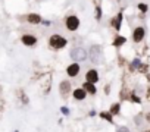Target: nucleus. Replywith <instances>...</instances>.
<instances>
[{"mask_svg": "<svg viewBox=\"0 0 150 132\" xmlns=\"http://www.w3.org/2000/svg\"><path fill=\"white\" fill-rule=\"evenodd\" d=\"M49 44L52 48H63L66 44H68V40L59 34H53L50 38H49Z\"/></svg>", "mask_w": 150, "mask_h": 132, "instance_id": "1", "label": "nucleus"}, {"mask_svg": "<svg viewBox=\"0 0 150 132\" xmlns=\"http://www.w3.org/2000/svg\"><path fill=\"white\" fill-rule=\"evenodd\" d=\"M80 25H81V21H80V18L77 16V15H69V16H66V19H65V27H66V29H69V31H77L78 28H80Z\"/></svg>", "mask_w": 150, "mask_h": 132, "instance_id": "2", "label": "nucleus"}, {"mask_svg": "<svg viewBox=\"0 0 150 132\" xmlns=\"http://www.w3.org/2000/svg\"><path fill=\"white\" fill-rule=\"evenodd\" d=\"M71 57H72L74 60H77V62H80V60L83 62V60L87 59V53H86V50L81 48V47H75V48L71 50Z\"/></svg>", "mask_w": 150, "mask_h": 132, "instance_id": "3", "label": "nucleus"}, {"mask_svg": "<svg viewBox=\"0 0 150 132\" xmlns=\"http://www.w3.org/2000/svg\"><path fill=\"white\" fill-rule=\"evenodd\" d=\"M146 37V28L144 27H135L132 31V40L134 43H141Z\"/></svg>", "mask_w": 150, "mask_h": 132, "instance_id": "4", "label": "nucleus"}, {"mask_svg": "<svg viewBox=\"0 0 150 132\" xmlns=\"http://www.w3.org/2000/svg\"><path fill=\"white\" fill-rule=\"evenodd\" d=\"M90 54H91V60L94 63H100L102 62V47L100 46H91Z\"/></svg>", "mask_w": 150, "mask_h": 132, "instance_id": "5", "label": "nucleus"}, {"mask_svg": "<svg viewBox=\"0 0 150 132\" xmlns=\"http://www.w3.org/2000/svg\"><path fill=\"white\" fill-rule=\"evenodd\" d=\"M122 21H124V12L122 11H119L113 18H112V27L116 29V31H121V25H122Z\"/></svg>", "mask_w": 150, "mask_h": 132, "instance_id": "6", "label": "nucleus"}, {"mask_svg": "<svg viewBox=\"0 0 150 132\" xmlns=\"http://www.w3.org/2000/svg\"><path fill=\"white\" fill-rule=\"evenodd\" d=\"M21 41H22V44H25V46H28V47H33V46L37 44V38H35L34 35H31V34L22 35V37H21Z\"/></svg>", "mask_w": 150, "mask_h": 132, "instance_id": "7", "label": "nucleus"}, {"mask_svg": "<svg viewBox=\"0 0 150 132\" xmlns=\"http://www.w3.org/2000/svg\"><path fill=\"white\" fill-rule=\"evenodd\" d=\"M80 65L75 62V63H72V65H69L68 66V69H66V74L69 75V77H77L78 74H80Z\"/></svg>", "mask_w": 150, "mask_h": 132, "instance_id": "8", "label": "nucleus"}, {"mask_svg": "<svg viewBox=\"0 0 150 132\" xmlns=\"http://www.w3.org/2000/svg\"><path fill=\"white\" fill-rule=\"evenodd\" d=\"M41 21H43V18L38 13H30V15H27V22L31 24V25H38V24H41Z\"/></svg>", "mask_w": 150, "mask_h": 132, "instance_id": "9", "label": "nucleus"}, {"mask_svg": "<svg viewBox=\"0 0 150 132\" xmlns=\"http://www.w3.org/2000/svg\"><path fill=\"white\" fill-rule=\"evenodd\" d=\"M86 79H87L88 82H93V84H96V82L99 81V74H97V71H94V69H90V71L86 74Z\"/></svg>", "mask_w": 150, "mask_h": 132, "instance_id": "10", "label": "nucleus"}, {"mask_svg": "<svg viewBox=\"0 0 150 132\" xmlns=\"http://www.w3.org/2000/svg\"><path fill=\"white\" fill-rule=\"evenodd\" d=\"M72 95H74V98H75V100H84V98H86V95H87V91L81 87V88L74 90V91H72Z\"/></svg>", "mask_w": 150, "mask_h": 132, "instance_id": "11", "label": "nucleus"}, {"mask_svg": "<svg viewBox=\"0 0 150 132\" xmlns=\"http://www.w3.org/2000/svg\"><path fill=\"white\" fill-rule=\"evenodd\" d=\"M69 91H71V82L69 81H62L60 82V93L63 95H66Z\"/></svg>", "mask_w": 150, "mask_h": 132, "instance_id": "12", "label": "nucleus"}, {"mask_svg": "<svg viewBox=\"0 0 150 132\" xmlns=\"http://www.w3.org/2000/svg\"><path fill=\"white\" fill-rule=\"evenodd\" d=\"M83 88H84L87 93H90V94H96V91H97V90H96V85H94L93 82H88V81L83 85Z\"/></svg>", "mask_w": 150, "mask_h": 132, "instance_id": "13", "label": "nucleus"}, {"mask_svg": "<svg viewBox=\"0 0 150 132\" xmlns=\"http://www.w3.org/2000/svg\"><path fill=\"white\" fill-rule=\"evenodd\" d=\"M125 43H127V38L122 37V35H116L115 40H113V46H115V47H121V46L125 44Z\"/></svg>", "mask_w": 150, "mask_h": 132, "instance_id": "14", "label": "nucleus"}, {"mask_svg": "<svg viewBox=\"0 0 150 132\" xmlns=\"http://www.w3.org/2000/svg\"><path fill=\"white\" fill-rule=\"evenodd\" d=\"M102 15H103L102 6L100 5H96V8H94V18H96V21H100L102 19Z\"/></svg>", "mask_w": 150, "mask_h": 132, "instance_id": "15", "label": "nucleus"}, {"mask_svg": "<svg viewBox=\"0 0 150 132\" xmlns=\"http://www.w3.org/2000/svg\"><path fill=\"white\" fill-rule=\"evenodd\" d=\"M100 117L102 119H106L108 122H113V117H112V113L110 112H100Z\"/></svg>", "mask_w": 150, "mask_h": 132, "instance_id": "16", "label": "nucleus"}, {"mask_svg": "<svg viewBox=\"0 0 150 132\" xmlns=\"http://www.w3.org/2000/svg\"><path fill=\"white\" fill-rule=\"evenodd\" d=\"M137 9H138L141 13H147V12H149V5H147V3H138Z\"/></svg>", "mask_w": 150, "mask_h": 132, "instance_id": "17", "label": "nucleus"}, {"mask_svg": "<svg viewBox=\"0 0 150 132\" xmlns=\"http://www.w3.org/2000/svg\"><path fill=\"white\" fill-rule=\"evenodd\" d=\"M119 109H121L119 103H115V104H112V107H110V113H112V114H118V113H119Z\"/></svg>", "mask_w": 150, "mask_h": 132, "instance_id": "18", "label": "nucleus"}, {"mask_svg": "<svg viewBox=\"0 0 150 132\" xmlns=\"http://www.w3.org/2000/svg\"><path fill=\"white\" fill-rule=\"evenodd\" d=\"M116 132H129V129H128L127 126H119V128L116 129Z\"/></svg>", "mask_w": 150, "mask_h": 132, "instance_id": "19", "label": "nucleus"}, {"mask_svg": "<svg viewBox=\"0 0 150 132\" xmlns=\"http://www.w3.org/2000/svg\"><path fill=\"white\" fill-rule=\"evenodd\" d=\"M131 100H132V101H135V103H140V98H138V97H135V95H131Z\"/></svg>", "mask_w": 150, "mask_h": 132, "instance_id": "20", "label": "nucleus"}, {"mask_svg": "<svg viewBox=\"0 0 150 132\" xmlns=\"http://www.w3.org/2000/svg\"><path fill=\"white\" fill-rule=\"evenodd\" d=\"M41 24H43V25H46V27H49V25H50V22H49V21H41Z\"/></svg>", "mask_w": 150, "mask_h": 132, "instance_id": "21", "label": "nucleus"}, {"mask_svg": "<svg viewBox=\"0 0 150 132\" xmlns=\"http://www.w3.org/2000/svg\"><path fill=\"white\" fill-rule=\"evenodd\" d=\"M62 112H63V113H65V114H68V113H69V112H68V109H66V107H62Z\"/></svg>", "mask_w": 150, "mask_h": 132, "instance_id": "22", "label": "nucleus"}, {"mask_svg": "<svg viewBox=\"0 0 150 132\" xmlns=\"http://www.w3.org/2000/svg\"><path fill=\"white\" fill-rule=\"evenodd\" d=\"M147 122H150V113H147Z\"/></svg>", "mask_w": 150, "mask_h": 132, "instance_id": "23", "label": "nucleus"}]
</instances>
